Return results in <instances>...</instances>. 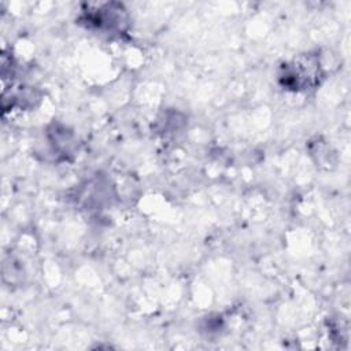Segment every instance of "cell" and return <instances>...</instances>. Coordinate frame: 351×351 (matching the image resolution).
<instances>
[{"instance_id":"6da1fadb","label":"cell","mask_w":351,"mask_h":351,"mask_svg":"<svg viewBox=\"0 0 351 351\" xmlns=\"http://www.w3.org/2000/svg\"><path fill=\"white\" fill-rule=\"evenodd\" d=\"M322 78V67L319 58L313 53H304L285 63L280 73V81L287 89L295 92H306L319 85Z\"/></svg>"}]
</instances>
